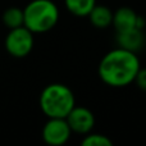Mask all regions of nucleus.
Returning a JSON list of instances; mask_svg holds the SVG:
<instances>
[{"label": "nucleus", "instance_id": "obj_6", "mask_svg": "<svg viewBox=\"0 0 146 146\" xmlns=\"http://www.w3.org/2000/svg\"><path fill=\"white\" fill-rule=\"evenodd\" d=\"M72 132L78 135H87L92 131L95 126V115L86 106L74 105L69 114L66 117Z\"/></svg>", "mask_w": 146, "mask_h": 146}, {"label": "nucleus", "instance_id": "obj_3", "mask_svg": "<svg viewBox=\"0 0 146 146\" xmlns=\"http://www.w3.org/2000/svg\"><path fill=\"white\" fill-rule=\"evenodd\" d=\"M25 26L33 33L53 30L59 21V9L53 0H32L23 9Z\"/></svg>", "mask_w": 146, "mask_h": 146}, {"label": "nucleus", "instance_id": "obj_11", "mask_svg": "<svg viewBox=\"0 0 146 146\" xmlns=\"http://www.w3.org/2000/svg\"><path fill=\"white\" fill-rule=\"evenodd\" d=\"M3 23L7 28L12 30V28H17L21 26H25V14H23V9L17 7H10L4 10L3 13Z\"/></svg>", "mask_w": 146, "mask_h": 146}, {"label": "nucleus", "instance_id": "obj_12", "mask_svg": "<svg viewBox=\"0 0 146 146\" xmlns=\"http://www.w3.org/2000/svg\"><path fill=\"white\" fill-rule=\"evenodd\" d=\"M82 146H111L113 141L101 133H87L81 141Z\"/></svg>", "mask_w": 146, "mask_h": 146}, {"label": "nucleus", "instance_id": "obj_7", "mask_svg": "<svg viewBox=\"0 0 146 146\" xmlns=\"http://www.w3.org/2000/svg\"><path fill=\"white\" fill-rule=\"evenodd\" d=\"M117 32H123L132 28H141L145 27V19L139 15L133 9L128 7H122L113 12V23H111Z\"/></svg>", "mask_w": 146, "mask_h": 146}, {"label": "nucleus", "instance_id": "obj_1", "mask_svg": "<svg viewBox=\"0 0 146 146\" xmlns=\"http://www.w3.org/2000/svg\"><path fill=\"white\" fill-rule=\"evenodd\" d=\"M140 68L137 53L115 48L106 53L99 63V77L105 85L121 88L135 82Z\"/></svg>", "mask_w": 146, "mask_h": 146}, {"label": "nucleus", "instance_id": "obj_8", "mask_svg": "<svg viewBox=\"0 0 146 146\" xmlns=\"http://www.w3.org/2000/svg\"><path fill=\"white\" fill-rule=\"evenodd\" d=\"M117 42L119 48L137 53L145 45V33L141 28H132L123 32H117Z\"/></svg>", "mask_w": 146, "mask_h": 146}, {"label": "nucleus", "instance_id": "obj_10", "mask_svg": "<svg viewBox=\"0 0 146 146\" xmlns=\"http://www.w3.org/2000/svg\"><path fill=\"white\" fill-rule=\"evenodd\" d=\"M64 4L71 14L76 17H87L96 5V0H64Z\"/></svg>", "mask_w": 146, "mask_h": 146}, {"label": "nucleus", "instance_id": "obj_2", "mask_svg": "<svg viewBox=\"0 0 146 146\" xmlns=\"http://www.w3.org/2000/svg\"><path fill=\"white\" fill-rule=\"evenodd\" d=\"M38 104L48 118H66L76 105V98L67 85L50 83L41 91Z\"/></svg>", "mask_w": 146, "mask_h": 146}, {"label": "nucleus", "instance_id": "obj_13", "mask_svg": "<svg viewBox=\"0 0 146 146\" xmlns=\"http://www.w3.org/2000/svg\"><path fill=\"white\" fill-rule=\"evenodd\" d=\"M135 83L140 90L146 92V68H140L136 78H135Z\"/></svg>", "mask_w": 146, "mask_h": 146}, {"label": "nucleus", "instance_id": "obj_4", "mask_svg": "<svg viewBox=\"0 0 146 146\" xmlns=\"http://www.w3.org/2000/svg\"><path fill=\"white\" fill-rule=\"evenodd\" d=\"M33 45H35L33 32H31L26 26L9 30V33L4 40L7 53L14 58H26L30 55Z\"/></svg>", "mask_w": 146, "mask_h": 146}, {"label": "nucleus", "instance_id": "obj_5", "mask_svg": "<svg viewBox=\"0 0 146 146\" xmlns=\"http://www.w3.org/2000/svg\"><path fill=\"white\" fill-rule=\"evenodd\" d=\"M72 129L66 118H48L44 124L41 136L45 144L50 146H62L71 139Z\"/></svg>", "mask_w": 146, "mask_h": 146}, {"label": "nucleus", "instance_id": "obj_9", "mask_svg": "<svg viewBox=\"0 0 146 146\" xmlns=\"http://www.w3.org/2000/svg\"><path fill=\"white\" fill-rule=\"evenodd\" d=\"M87 17L90 18L91 25L96 28H106L113 23V12L105 5L96 4Z\"/></svg>", "mask_w": 146, "mask_h": 146}]
</instances>
